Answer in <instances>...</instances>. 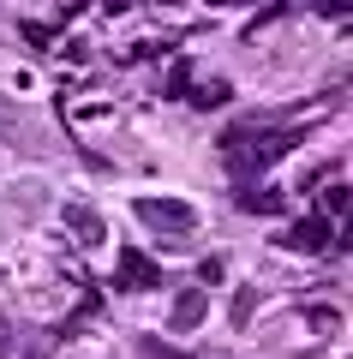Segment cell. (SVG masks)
<instances>
[{
	"label": "cell",
	"mask_w": 353,
	"mask_h": 359,
	"mask_svg": "<svg viewBox=\"0 0 353 359\" xmlns=\"http://www.w3.org/2000/svg\"><path fill=\"white\" fill-rule=\"evenodd\" d=\"M138 222L144 228H156V233H168V240H192L198 233V210L192 204H180V198H138Z\"/></svg>",
	"instance_id": "cell-1"
},
{
	"label": "cell",
	"mask_w": 353,
	"mask_h": 359,
	"mask_svg": "<svg viewBox=\"0 0 353 359\" xmlns=\"http://www.w3.org/2000/svg\"><path fill=\"white\" fill-rule=\"evenodd\" d=\"M281 245H288V252H305V257H317V252H329V222H317V216H305V222H293V228L281 233Z\"/></svg>",
	"instance_id": "cell-2"
},
{
	"label": "cell",
	"mask_w": 353,
	"mask_h": 359,
	"mask_svg": "<svg viewBox=\"0 0 353 359\" xmlns=\"http://www.w3.org/2000/svg\"><path fill=\"white\" fill-rule=\"evenodd\" d=\"M204 311H210V294H204V287H180V299H174V311H168V323L186 335V330H198V323H204Z\"/></svg>",
	"instance_id": "cell-3"
},
{
	"label": "cell",
	"mask_w": 353,
	"mask_h": 359,
	"mask_svg": "<svg viewBox=\"0 0 353 359\" xmlns=\"http://www.w3.org/2000/svg\"><path fill=\"white\" fill-rule=\"evenodd\" d=\"M120 287H132V294H138V287H162V269L144 252H120Z\"/></svg>",
	"instance_id": "cell-4"
},
{
	"label": "cell",
	"mask_w": 353,
	"mask_h": 359,
	"mask_svg": "<svg viewBox=\"0 0 353 359\" xmlns=\"http://www.w3.org/2000/svg\"><path fill=\"white\" fill-rule=\"evenodd\" d=\"M60 216H66V228L78 233V245H102V240H108V228H102V216L90 204H66Z\"/></svg>",
	"instance_id": "cell-5"
},
{
	"label": "cell",
	"mask_w": 353,
	"mask_h": 359,
	"mask_svg": "<svg viewBox=\"0 0 353 359\" xmlns=\"http://www.w3.org/2000/svg\"><path fill=\"white\" fill-rule=\"evenodd\" d=\"M240 210H246V216H276L281 192H240Z\"/></svg>",
	"instance_id": "cell-6"
},
{
	"label": "cell",
	"mask_w": 353,
	"mask_h": 359,
	"mask_svg": "<svg viewBox=\"0 0 353 359\" xmlns=\"http://www.w3.org/2000/svg\"><path fill=\"white\" fill-rule=\"evenodd\" d=\"M252 306H258V287H240V294H234V306H227V318L246 330V323H252Z\"/></svg>",
	"instance_id": "cell-7"
},
{
	"label": "cell",
	"mask_w": 353,
	"mask_h": 359,
	"mask_svg": "<svg viewBox=\"0 0 353 359\" xmlns=\"http://www.w3.org/2000/svg\"><path fill=\"white\" fill-rule=\"evenodd\" d=\"M347 180H329V186H324V210H329V216H341V210H347Z\"/></svg>",
	"instance_id": "cell-8"
},
{
	"label": "cell",
	"mask_w": 353,
	"mask_h": 359,
	"mask_svg": "<svg viewBox=\"0 0 353 359\" xmlns=\"http://www.w3.org/2000/svg\"><path fill=\"white\" fill-rule=\"evenodd\" d=\"M192 102H198V108H222V102H227V84H222V78H210V84H198Z\"/></svg>",
	"instance_id": "cell-9"
},
{
	"label": "cell",
	"mask_w": 353,
	"mask_h": 359,
	"mask_svg": "<svg viewBox=\"0 0 353 359\" xmlns=\"http://www.w3.org/2000/svg\"><path fill=\"white\" fill-rule=\"evenodd\" d=\"M335 323H341V318H335V311H329V306H312V330H324V335H329V330H335Z\"/></svg>",
	"instance_id": "cell-10"
},
{
	"label": "cell",
	"mask_w": 353,
	"mask_h": 359,
	"mask_svg": "<svg viewBox=\"0 0 353 359\" xmlns=\"http://www.w3.org/2000/svg\"><path fill=\"white\" fill-rule=\"evenodd\" d=\"M18 353V335H13V323H0V359H13Z\"/></svg>",
	"instance_id": "cell-11"
},
{
	"label": "cell",
	"mask_w": 353,
	"mask_h": 359,
	"mask_svg": "<svg viewBox=\"0 0 353 359\" xmlns=\"http://www.w3.org/2000/svg\"><path fill=\"white\" fill-rule=\"evenodd\" d=\"M54 341H60V335H42V341H36V347H30V353H25V359H48V353H54Z\"/></svg>",
	"instance_id": "cell-12"
},
{
	"label": "cell",
	"mask_w": 353,
	"mask_h": 359,
	"mask_svg": "<svg viewBox=\"0 0 353 359\" xmlns=\"http://www.w3.org/2000/svg\"><path fill=\"white\" fill-rule=\"evenodd\" d=\"M144 359H180L174 347H162V341H144Z\"/></svg>",
	"instance_id": "cell-13"
},
{
	"label": "cell",
	"mask_w": 353,
	"mask_h": 359,
	"mask_svg": "<svg viewBox=\"0 0 353 359\" xmlns=\"http://www.w3.org/2000/svg\"><path fill=\"white\" fill-rule=\"evenodd\" d=\"M114 6H132V0H114Z\"/></svg>",
	"instance_id": "cell-14"
}]
</instances>
